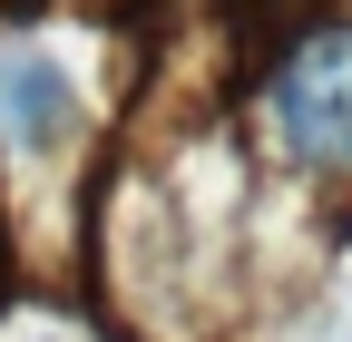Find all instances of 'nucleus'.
Listing matches in <instances>:
<instances>
[{
    "instance_id": "obj_1",
    "label": "nucleus",
    "mask_w": 352,
    "mask_h": 342,
    "mask_svg": "<svg viewBox=\"0 0 352 342\" xmlns=\"http://www.w3.org/2000/svg\"><path fill=\"white\" fill-rule=\"evenodd\" d=\"M264 127L294 166L352 176V30H303L264 78Z\"/></svg>"
},
{
    "instance_id": "obj_2",
    "label": "nucleus",
    "mask_w": 352,
    "mask_h": 342,
    "mask_svg": "<svg viewBox=\"0 0 352 342\" xmlns=\"http://www.w3.org/2000/svg\"><path fill=\"white\" fill-rule=\"evenodd\" d=\"M59 127H69V89H59V69L30 59V49H10V59H0V137H10V147H50Z\"/></svg>"
}]
</instances>
